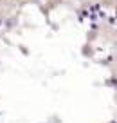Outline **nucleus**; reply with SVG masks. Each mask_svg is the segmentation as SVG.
Here are the masks:
<instances>
[]
</instances>
